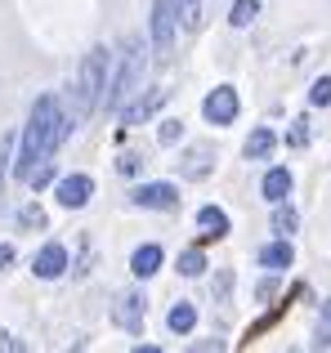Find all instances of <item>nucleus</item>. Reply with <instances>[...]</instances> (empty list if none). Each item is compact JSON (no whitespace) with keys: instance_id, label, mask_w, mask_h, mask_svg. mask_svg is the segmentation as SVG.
I'll return each instance as SVG.
<instances>
[{"instance_id":"2eb2a0df","label":"nucleus","mask_w":331,"mask_h":353,"mask_svg":"<svg viewBox=\"0 0 331 353\" xmlns=\"http://www.w3.org/2000/svg\"><path fill=\"white\" fill-rule=\"evenodd\" d=\"M197 224L206 228V237H224V233H228V215H224L219 206H201V210H197Z\"/></svg>"},{"instance_id":"cd10ccee","label":"nucleus","mask_w":331,"mask_h":353,"mask_svg":"<svg viewBox=\"0 0 331 353\" xmlns=\"http://www.w3.org/2000/svg\"><path fill=\"white\" fill-rule=\"evenodd\" d=\"M14 264V246H5V241H0V268H9Z\"/></svg>"},{"instance_id":"9b49d317","label":"nucleus","mask_w":331,"mask_h":353,"mask_svg":"<svg viewBox=\"0 0 331 353\" xmlns=\"http://www.w3.org/2000/svg\"><path fill=\"white\" fill-rule=\"evenodd\" d=\"M210 157H215V148H210V143L188 148V157H183L179 174H183V179H206V174H210Z\"/></svg>"},{"instance_id":"1a4fd4ad","label":"nucleus","mask_w":331,"mask_h":353,"mask_svg":"<svg viewBox=\"0 0 331 353\" xmlns=\"http://www.w3.org/2000/svg\"><path fill=\"white\" fill-rule=\"evenodd\" d=\"M90 197H94V179H90V174H68V179H59V201L68 210H81Z\"/></svg>"},{"instance_id":"f257e3e1","label":"nucleus","mask_w":331,"mask_h":353,"mask_svg":"<svg viewBox=\"0 0 331 353\" xmlns=\"http://www.w3.org/2000/svg\"><path fill=\"white\" fill-rule=\"evenodd\" d=\"M68 134H72V121H68V112H59V99H54V94H41L32 103V117H27L14 174H18V179H27V174H32L41 161H50V157L59 152V143Z\"/></svg>"},{"instance_id":"dca6fc26","label":"nucleus","mask_w":331,"mask_h":353,"mask_svg":"<svg viewBox=\"0 0 331 353\" xmlns=\"http://www.w3.org/2000/svg\"><path fill=\"white\" fill-rule=\"evenodd\" d=\"M291 192V170H269L264 174V197L269 201H287Z\"/></svg>"},{"instance_id":"a211bd4d","label":"nucleus","mask_w":331,"mask_h":353,"mask_svg":"<svg viewBox=\"0 0 331 353\" xmlns=\"http://www.w3.org/2000/svg\"><path fill=\"white\" fill-rule=\"evenodd\" d=\"M174 18L183 23V32H197L201 27V0H174Z\"/></svg>"},{"instance_id":"5701e85b","label":"nucleus","mask_w":331,"mask_h":353,"mask_svg":"<svg viewBox=\"0 0 331 353\" xmlns=\"http://www.w3.org/2000/svg\"><path fill=\"white\" fill-rule=\"evenodd\" d=\"M9 161H14V139L0 134V188H5V174H9Z\"/></svg>"},{"instance_id":"0eeeda50","label":"nucleus","mask_w":331,"mask_h":353,"mask_svg":"<svg viewBox=\"0 0 331 353\" xmlns=\"http://www.w3.org/2000/svg\"><path fill=\"white\" fill-rule=\"evenodd\" d=\"M134 206L170 210V206H179V192H174V183H139V188H134Z\"/></svg>"},{"instance_id":"f03ea898","label":"nucleus","mask_w":331,"mask_h":353,"mask_svg":"<svg viewBox=\"0 0 331 353\" xmlns=\"http://www.w3.org/2000/svg\"><path fill=\"white\" fill-rule=\"evenodd\" d=\"M103 81H108V50L103 45H94V50L81 59V72H77V81H72V130L77 125H86L90 112L99 108V94H103Z\"/></svg>"},{"instance_id":"a878e982","label":"nucleus","mask_w":331,"mask_h":353,"mask_svg":"<svg viewBox=\"0 0 331 353\" xmlns=\"http://www.w3.org/2000/svg\"><path fill=\"white\" fill-rule=\"evenodd\" d=\"M18 219H23L27 228H32V224L41 228V224H45V210H41V206H23V215H18Z\"/></svg>"},{"instance_id":"393cba45","label":"nucleus","mask_w":331,"mask_h":353,"mask_svg":"<svg viewBox=\"0 0 331 353\" xmlns=\"http://www.w3.org/2000/svg\"><path fill=\"white\" fill-rule=\"evenodd\" d=\"M179 134H183V121H161V130H157V139H161V143H166V148H170V143H179Z\"/></svg>"},{"instance_id":"4468645a","label":"nucleus","mask_w":331,"mask_h":353,"mask_svg":"<svg viewBox=\"0 0 331 353\" xmlns=\"http://www.w3.org/2000/svg\"><path fill=\"white\" fill-rule=\"evenodd\" d=\"M166 327H170L174 336H188V331L197 327V309H192V304H183V300H179V304H174L170 313H166Z\"/></svg>"},{"instance_id":"412c9836","label":"nucleus","mask_w":331,"mask_h":353,"mask_svg":"<svg viewBox=\"0 0 331 353\" xmlns=\"http://www.w3.org/2000/svg\"><path fill=\"white\" fill-rule=\"evenodd\" d=\"M201 268H206V255H201V250H183L179 255V273L183 277H201Z\"/></svg>"},{"instance_id":"6e6552de","label":"nucleus","mask_w":331,"mask_h":353,"mask_svg":"<svg viewBox=\"0 0 331 353\" xmlns=\"http://www.w3.org/2000/svg\"><path fill=\"white\" fill-rule=\"evenodd\" d=\"M63 268H68V250H63L59 241H50V246L36 250V259H32V273H36V277L54 282V277H63Z\"/></svg>"},{"instance_id":"bb28decb","label":"nucleus","mask_w":331,"mask_h":353,"mask_svg":"<svg viewBox=\"0 0 331 353\" xmlns=\"http://www.w3.org/2000/svg\"><path fill=\"white\" fill-rule=\"evenodd\" d=\"M117 170H121V174H134V170H139V157H134V152H126L121 161H117Z\"/></svg>"},{"instance_id":"ddd939ff","label":"nucleus","mask_w":331,"mask_h":353,"mask_svg":"<svg viewBox=\"0 0 331 353\" xmlns=\"http://www.w3.org/2000/svg\"><path fill=\"white\" fill-rule=\"evenodd\" d=\"M157 268H161V246H152V241H148V246H139V250L130 255V273H134V277H152Z\"/></svg>"},{"instance_id":"f8f14e48","label":"nucleus","mask_w":331,"mask_h":353,"mask_svg":"<svg viewBox=\"0 0 331 353\" xmlns=\"http://www.w3.org/2000/svg\"><path fill=\"white\" fill-rule=\"evenodd\" d=\"M291 259H296V250H291V241H287V237H282V241H269V246L260 250V264H264V268H273V273L291 268Z\"/></svg>"},{"instance_id":"f3484780","label":"nucleus","mask_w":331,"mask_h":353,"mask_svg":"<svg viewBox=\"0 0 331 353\" xmlns=\"http://www.w3.org/2000/svg\"><path fill=\"white\" fill-rule=\"evenodd\" d=\"M273 143H278V139H273V130H255V134L246 139V148H242V152L251 157V161H264V157L273 152Z\"/></svg>"},{"instance_id":"9d476101","label":"nucleus","mask_w":331,"mask_h":353,"mask_svg":"<svg viewBox=\"0 0 331 353\" xmlns=\"http://www.w3.org/2000/svg\"><path fill=\"white\" fill-rule=\"evenodd\" d=\"M166 99H170V94H166V90H152L148 99H134V103H126V108H121V112H117V117H121L126 125H139V121H148L152 112H157V108L166 103Z\"/></svg>"},{"instance_id":"20e7f679","label":"nucleus","mask_w":331,"mask_h":353,"mask_svg":"<svg viewBox=\"0 0 331 353\" xmlns=\"http://www.w3.org/2000/svg\"><path fill=\"white\" fill-rule=\"evenodd\" d=\"M174 27H179V18H174V0H152V50H157V59H170Z\"/></svg>"},{"instance_id":"423d86ee","label":"nucleus","mask_w":331,"mask_h":353,"mask_svg":"<svg viewBox=\"0 0 331 353\" xmlns=\"http://www.w3.org/2000/svg\"><path fill=\"white\" fill-rule=\"evenodd\" d=\"M112 322L121 331H130V336H139V331H143V295L139 291H121V295H117Z\"/></svg>"},{"instance_id":"4be33fe9","label":"nucleus","mask_w":331,"mask_h":353,"mask_svg":"<svg viewBox=\"0 0 331 353\" xmlns=\"http://www.w3.org/2000/svg\"><path fill=\"white\" fill-rule=\"evenodd\" d=\"M318 349H331V300H323V313H318Z\"/></svg>"},{"instance_id":"39448f33","label":"nucleus","mask_w":331,"mask_h":353,"mask_svg":"<svg viewBox=\"0 0 331 353\" xmlns=\"http://www.w3.org/2000/svg\"><path fill=\"white\" fill-rule=\"evenodd\" d=\"M201 117H206L210 125H233L237 121V90L233 85H215L206 94V103H201Z\"/></svg>"},{"instance_id":"aec40b11","label":"nucleus","mask_w":331,"mask_h":353,"mask_svg":"<svg viewBox=\"0 0 331 353\" xmlns=\"http://www.w3.org/2000/svg\"><path fill=\"white\" fill-rule=\"evenodd\" d=\"M255 14H260V0H237V5H233V18H228V23H233V27H251V23H255Z\"/></svg>"},{"instance_id":"7ed1b4c3","label":"nucleus","mask_w":331,"mask_h":353,"mask_svg":"<svg viewBox=\"0 0 331 353\" xmlns=\"http://www.w3.org/2000/svg\"><path fill=\"white\" fill-rule=\"evenodd\" d=\"M143 68H148V59H143V41L134 36V41H126V54H121V63H117V77L103 81V94H99L103 112H121V108L139 94Z\"/></svg>"},{"instance_id":"b1692460","label":"nucleus","mask_w":331,"mask_h":353,"mask_svg":"<svg viewBox=\"0 0 331 353\" xmlns=\"http://www.w3.org/2000/svg\"><path fill=\"white\" fill-rule=\"evenodd\" d=\"M309 99H314L318 108H327V103H331V77H318L314 90H309Z\"/></svg>"},{"instance_id":"6ab92c4d","label":"nucleus","mask_w":331,"mask_h":353,"mask_svg":"<svg viewBox=\"0 0 331 353\" xmlns=\"http://www.w3.org/2000/svg\"><path fill=\"white\" fill-rule=\"evenodd\" d=\"M273 206H278V210H273V233H282V237H287V233H296L300 215H296L291 206H282V201H273Z\"/></svg>"}]
</instances>
